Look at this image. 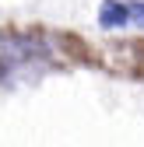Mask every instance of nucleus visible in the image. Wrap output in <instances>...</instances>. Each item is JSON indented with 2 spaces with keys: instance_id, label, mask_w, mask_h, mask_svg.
<instances>
[{
  "instance_id": "nucleus-1",
  "label": "nucleus",
  "mask_w": 144,
  "mask_h": 147,
  "mask_svg": "<svg viewBox=\"0 0 144 147\" xmlns=\"http://www.w3.org/2000/svg\"><path fill=\"white\" fill-rule=\"evenodd\" d=\"M98 25L102 28H120V25L144 28V4L141 0H105L98 7Z\"/></svg>"
}]
</instances>
